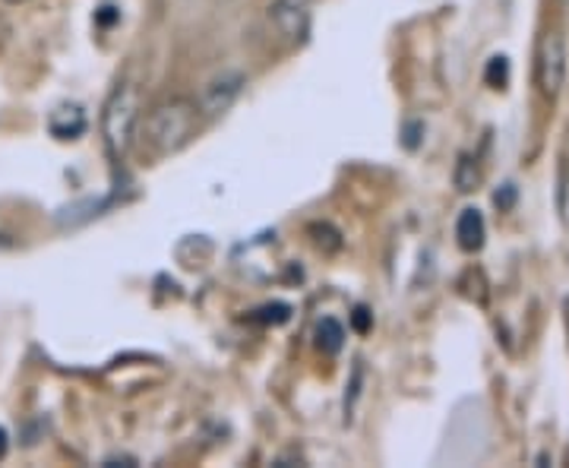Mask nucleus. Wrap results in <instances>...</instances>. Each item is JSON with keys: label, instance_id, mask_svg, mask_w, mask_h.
Here are the masks:
<instances>
[{"label": "nucleus", "instance_id": "nucleus-1", "mask_svg": "<svg viewBox=\"0 0 569 468\" xmlns=\"http://www.w3.org/2000/svg\"><path fill=\"white\" fill-rule=\"evenodd\" d=\"M142 121V137L152 146V152L159 156H171L181 146L190 143V137L197 133L200 123V108L190 99H168L159 102Z\"/></svg>", "mask_w": 569, "mask_h": 468}, {"label": "nucleus", "instance_id": "nucleus-2", "mask_svg": "<svg viewBox=\"0 0 569 468\" xmlns=\"http://www.w3.org/2000/svg\"><path fill=\"white\" fill-rule=\"evenodd\" d=\"M140 89L133 82H118L102 111L104 146L114 159H123L140 130Z\"/></svg>", "mask_w": 569, "mask_h": 468}, {"label": "nucleus", "instance_id": "nucleus-3", "mask_svg": "<svg viewBox=\"0 0 569 468\" xmlns=\"http://www.w3.org/2000/svg\"><path fill=\"white\" fill-rule=\"evenodd\" d=\"M535 77H538V89L545 99H557L563 82H567V41L560 32H548L541 44H538V67H535Z\"/></svg>", "mask_w": 569, "mask_h": 468}, {"label": "nucleus", "instance_id": "nucleus-4", "mask_svg": "<svg viewBox=\"0 0 569 468\" xmlns=\"http://www.w3.org/2000/svg\"><path fill=\"white\" fill-rule=\"evenodd\" d=\"M313 3L317 0H276L269 7V20L276 22V29L288 41H301L307 36V29H310Z\"/></svg>", "mask_w": 569, "mask_h": 468}, {"label": "nucleus", "instance_id": "nucleus-5", "mask_svg": "<svg viewBox=\"0 0 569 468\" xmlns=\"http://www.w3.org/2000/svg\"><path fill=\"white\" fill-rule=\"evenodd\" d=\"M241 89H244V73H238V70H224L222 77H216V80L209 82V86L203 89L200 111H203L206 118L224 114L231 104L238 102Z\"/></svg>", "mask_w": 569, "mask_h": 468}, {"label": "nucleus", "instance_id": "nucleus-6", "mask_svg": "<svg viewBox=\"0 0 569 468\" xmlns=\"http://www.w3.org/2000/svg\"><path fill=\"white\" fill-rule=\"evenodd\" d=\"M485 235H488V228H485V216L478 212V209H462V216H459V222H456V238H459V247L468 250V253H475V250H481L485 247Z\"/></svg>", "mask_w": 569, "mask_h": 468}, {"label": "nucleus", "instance_id": "nucleus-7", "mask_svg": "<svg viewBox=\"0 0 569 468\" xmlns=\"http://www.w3.org/2000/svg\"><path fill=\"white\" fill-rule=\"evenodd\" d=\"M51 133L58 137V140H77L82 130H86V114H82L80 108L73 104V108H58L54 114H51Z\"/></svg>", "mask_w": 569, "mask_h": 468}, {"label": "nucleus", "instance_id": "nucleus-8", "mask_svg": "<svg viewBox=\"0 0 569 468\" xmlns=\"http://www.w3.org/2000/svg\"><path fill=\"white\" fill-rule=\"evenodd\" d=\"M342 346H346V326L339 323L336 317H323L317 323V348L323 355H339Z\"/></svg>", "mask_w": 569, "mask_h": 468}, {"label": "nucleus", "instance_id": "nucleus-9", "mask_svg": "<svg viewBox=\"0 0 569 468\" xmlns=\"http://www.w3.org/2000/svg\"><path fill=\"white\" fill-rule=\"evenodd\" d=\"M481 183V171H478V159H471V156H462L459 165H456V187L462 190V193H471L475 187Z\"/></svg>", "mask_w": 569, "mask_h": 468}, {"label": "nucleus", "instance_id": "nucleus-10", "mask_svg": "<svg viewBox=\"0 0 569 468\" xmlns=\"http://www.w3.org/2000/svg\"><path fill=\"white\" fill-rule=\"evenodd\" d=\"M509 77V61L503 58V54H497V58H490L488 63V82L493 86V89H500L503 82H507Z\"/></svg>", "mask_w": 569, "mask_h": 468}, {"label": "nucleus", "instance_id": "nucleus-11", "mask_svg": "<svg viewBox=\"0 0 569 468\" xmlns=\"http://www.w3.org/2000/svg\"><path fill=\"white\" fill-rule=\"evenodd\" d=\"M351 326H355L358 332H370V326H373V313H370L365 305H358L355 310H351Z\"/></svg>", "mask_w": 569, "mask_h": 468}, {"label": "nucleus", "instance_id": "nucleus-12", "mask_svg": "<svg viewBox=\"0 0 569 468\" xmlns=\"http://www.w3.org/2000/svg\"><path fill=\"white\" fill-rule=\"evenodd\" d=\"M493 203L500 206V209H509V206L516 203V187H512V183H503V190L493 193Z\"/></svg>", "mask_w": 569, "mask_h": 468}, {"label": "nucleus", "instance_id": "nucleus-13", "mask_svg": "<svg viewBox=\"0 0 569 468\" xmlns=\"http://www.w3.org/2000/svg\"><path fill=\"white\" fill-rule=\"evenodd\" d=\"M7 447H10V437H7V430L0 428V459L7 456Z\"/></svg>", "mask_w": 569, "mask_h": 468}, {"label": "nucleus", "instance_id": "nucleus-14", "mask_svg": "<svg viewBox=\"0 0 569 468\" xmlns=\"http://www.w3.org/2000/svg\"><path fill=\"white\" fill-rule=\"evenodd\" d=\"M567 326H569V305H567Z\"/></svg>", "mask_w": 569, "mask_h": 468}]
</instances>
